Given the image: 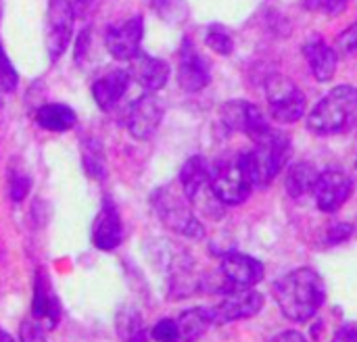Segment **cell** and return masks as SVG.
<instances>
[{
    "mask_svg": "<svg viewBox=\"0 0 357 342\" xmlns=\"http://www.w3.org/2000/svg\"><path fill=\"white\" fill-rule=\"evenodd\" d=\"M31 316L33 320H48V326L54 328L61 318V305L52 295L46 274L38 272L33 280V299H31Z\"/></svg>",
    "mask_w": 357,
    "mask_h": 342,
    "instance_id": "cell-20",
    "label": "cell"
},
{
    "mask_svg": "<svg viewBox=\"0 0 357 342\" xmlns=\"http://www.w3.org/2000/svg\"><path fill=\"white\" fill-rule=\"evenodd\" d=\"M205 44L213 52H218L222 56H228L234 50V40H232L230 31L224 25H220V23H213V25L207 27V31H205Z\"/></svg>",
    "mask_w": 357,
    "mask_h": 342,
    "instance_id": "cell-27",
    "label": "cell"
},
{
    "mask_svg": "<svg viewBox=\"0 0 357 342\" xmlns=\"http://www.w3.org/2000/svg\"><path fill=\"white\" fill-rule=\"evenodd\" d=\"M163 102L155 96V92H146L140 98H136L126 115V125L132 138L136 140H149L155 136V132L161 125L163 119Z\"/></svg>",
    "mask_w": 357,
    "mask_h": 342,
    "instance_id": "cell-10",
    "label": "cell"
},
{
    "mask_svg": "<svg viewBox=\"0 0 357 342\" xmlns=\"http://www.w3.org/2000/svg\"><path fill=\"white\" fill-rule=\"evenodd\" d=\"M209 190L222 205H230V207L243 205L251 196L253 184L249 182V178L238 161V155L222 159L211 167Z\"/></svg>",
    "mask_w": 357,
    "mask_h": 342,
    "instance_id": "cell-5",
    "label": "cell"
},
{
    "mask_svg": "<svg viewBox=\"0 0 357 342\" xmlns=\"http://www.w3.org/2000/svg\"><path fill=\"white\" fill-rule=\"evenodd\" d=\"M82 167L88 173V178L102 182L107 178V159L105 148L98 140L86 138L82 142Z\"/></svg>",
    "mask_w": 357,
    "mask_h": 342,
    "instance_id": "cell-24",
    "label": "cell"
},
{
    "mask_svg": "<svg viewBox=\"0 0 357 342\" xmlns=\"http://www.w3.org/2000/svg\"><path fill=\"white\" fill-rule=\"evenodd\" d=\"M303 54L318 81H331L335 77L339 65V52L333 46H328L324 40L312 38L310 42H305Z\"/></svg>",
    "mask_w": 357,
    "mask_h": 342,
    "instance_id": "cell-18",
    "label": "cell"
},
{
    "mask_svg": "<svg viewBox=\"0 0 357 342\" xmlns=\"http://www.w3.org/2000/svg\"><path fill=\"white\" fill-rule=\"evenodd\" d=\"M130 75L134 81H138L146 92H159L167 79H169V65L167 61L159 59V56H151L146 52H138L132 61H130Z\"/></svg>",
    "mask_w": 357,
    "mask_h": 342,
    "instance_id": "cell-16",
    "label": "cell"
},
{
    "mask_svg": "<svg viewBox=\"0 0 357 342\" xmlns=\"http://www.w3.org/2000/svg\"><path fill=\"white\" fill-rule=\"evenodd\" d=\"M19 341L48 342L46 341V332L42 330V326L38 324V320H25V322H21V328H19Z\"/></svg>",
    "mask_w": 357,
    "mask_h": 342,
    "instance_id": "cell-33",
    "label": "cell"
},
{
    "mask_svg": "<svg viewBox=\"0 0 357 342\" xmlns=\"http://www.w3.org/2000/svg\"><path fill=\"white\" fill-rule=\"evenodd\" d=\"M0 15H2V6H0Z\"/></svg>",
    "mask_w": 357,
    "mask_h": 342,
    "instance_id": "cell-39",
    "label": "cell"
},
{
    "mask_svg": "<svg viewBox=\"0 0 357 342\" xmlns=\"http://www.w3.org/2000/svg\"><path fill=\"white\" fill-rule=\"evenodd\" d=\"M36 123L48 132H69L77 123V115L69 104L48 102L36 111Z\"/></svg>",
    "mask_w": 357,
    "mask_h": 342,
    "instance_id": "cell-21",
    "label": "cell"
},
{
    "mask_svg": "<svg viewBox=\"0 0 357 342\" xmlns=\"http://www.w3.org/2000/svg\"><path fill=\"white\" fill-rule=\"evenodd\" d=\"M132 75L128 69H111L92 84V98L102 111H111L126 96Z\"/></svg>",
    "mask_w": 357,
    "mask_h": 342,
    "instance_id": "cell-17",
    "label": "cell"
},
{
    "mask_svg": "<svg viewBox=\"0 0 357 342\" xmlns=\"http://www.w3.org/2000/svg\"><path fill=\"white\" fill-rule=\"evenodd\" d=\"M0 342H15V339H13L8 332H4V330L0 328Z\"/></svg>",
    "mask_w": 357,
    "mask_h": 342,
    "instance_id": "cell-38",
    "label": "cell"
},
{
    "mask_svg": "<svg viewBox=\"0 0 357 342\" xmlns=\"http://www.w3.org/2000/svg\"><path fill=\"white\" fill-rule=\"evenodd\" d=\"M351 234H354V226H351V224H337V226L331 228V232H328V236H326V242H328V244H341V242H345Z\"/></svg>",
    "mask_w": 357,
    "mask_h": 342,
    "instance_id": "cell-34",
    "label": "cell"
},
{
    "mask_svg": "<svg viewBox=\"0 0 357 342\" xmlns=\"http://www.w3.org/2000/svg\"><path fill=\"white\" fill-rule=\"evenodd\" d=\"M75 10L71 0H48V29H46V50L50 61H59L73 36Z\"/></svg>",
    "mask_w": 357,
    "mask_h": 342,
    "instance_id": "cell-9",
    "label": "cell"
},
{
    "mask_svg": "<svg viewBox=\"0 0 357 342\" xmlns=\"http://www.w3.org/2000/svg\"><path fill=\"white\" fill-rule=\"evenodd\" d=\"M92 33V29L90 27H86V29H82L79 31V36H77V42H75V63H82L84 59H86V54H88V48H90V36Z\"/></svg>",
    "mask_w": 357,
    "mask_h": 342,
    "instance_id": "cell-35",
    "label": "cell"
},
{
    "mask_svg": "<svg viewBox=\"0 0 357 342\" xmlns=\"http://www.w3.org/2000/svg\"><path fill=\"white\" fill-rule=\"evenodd\" d=\"M333 342H357V326L356 324H345L335 332Z\"/></svg>",
    "mask_w": 357,
    "mask_h": 342,
    "instance_id": "cell-36",
    "label": "cell"
},
{
    "mask_svg": "<svg viewBox=\"0 0 357 342\" xmlns=\"http://www.w3.org/2000/svg\"><path fill=\"white\" fill-rule=\"evenodd\" d=\"M318 171L312 163H305V161H299L295 165L289 167L287 171V180H284V186H287V192L289 196L293 199H301L305 194H310L314 190V184L318 180Z\"/></svg>",
    "mask_w": 357,
    "mask_h": 342,
    "instance_id": "cell-23",
    "label": "cell"
},
{
    "mask_svg": "<svg viewBox=\"0 0 357 342\" xmlns=\"http://www.w3.org/2000/svg\"><path fill=\"white\" fill-rule=\"evenodd\" d=\"M176 324L180 332V342H195L213 326V320H211L209 307H195V309L180 313Z\"/></svg>",
    "mask_w": 357,
    "mask_h": 342,
    "instance_id": "cell-22",
    "label": "cell"
},
{
    "mask_svg": "<svg viewBox=\"0 0 357 342\" xmlns=\"http://www.w3.org/2000/svg\"><path fill=\"white\" fill-rule=\"evenodd\" d=\"M151 8L163 23L169 25H180L190 15L186 0H151Z\"/></svg>",
    "mask_w": 357,
    "mask_h": 342,
    "instance_id": "cell-26",
    "label": "cell"
},
{
    "mask_svg": "<svg viewBox=\"0 0 357 342\" xmlns=\"http://www.w3.org/2000/svg\"><path fill=\"white\" fill-rule=\"evenodd\" d=\"M31 190V176L21 169V167H13L10 173H8V194H10V201L13 203H23L27 199Z\"/></svg>",
    "mask_w": 357,
    "mask_h": 342,
    "instance_id": "cell-28",
    "label": "cell"
},
{
    "mask_svg": "<svg viewBox=\"0 0 357 342\" xmlns=\"http://www.w3.org/2000/svg\"><path fill=\"white\" fill-rule=\"evenodd\" d=\"M357 111V88L351 84H343L333 88L310 113L307 130L318 136H331L341 132L351 115Z\"/></svg>",
    "mask_w": 357,
    "mask_h": 342,
    "instance_id": "cell-3",
    "label": "cell"
},
{
    "mask_svg": "<svg viewBox=\"0 0 357 342\" xmlns=\"http://www.w3.org/2000/svg\"><path fill=\"white\" fill-rule=\"evenodd\" d=\"M351 192H354V180L345 171H339V169L322 171L312 190L316 205L322 213L339 211L349 201Z\"/></svg>",
    "mask_w": 357,
    "mask_h": 342,
    "instance_id": "cell-11",
    "label": "cell"
},
{
    "mask_svg": "<svg viewBox=\"0 0 357 342\" xmlns=\"http://www.w3.org/2000/svg\"><path fill=\"white\" fill-rule=\"evenodd\" d=\"M303 6L314 13H322L328 17H337L345 10L347 0H303Z\"/></svg>",
    "mask_w": 357,
    "mask_h": 342,
    "instance_id": "cell-30",
    "label": "cell"
},
{
    "mask_svg": "<svg viewBox=\"0 0 357 342\" xmlns=\"http://www.w3.org/2000/svg\"><path fill=\"white\" fill-rule=\"evenodd\" d=\"M17 86H19V73L0 42V90L13 92V90H17Z\"/></svg>",
    "mask_w": 357,
    "mask_h": 342,
    "instance_id": "cell-29",
    "label": "cell"
},
{
    "mask_svg": "<svg viewBox=\"0 0 357 342\" xmlns=\"http://www.w3.org/2000/svg\"><path fill=\"white\" fill-rule=\"evenodd\" d=\"M220 274H222V284H220V293L228 295L234 290H247L253 288L255 284H259L266 276L264 263L243 255V253H228L222 259L220 265Z\"/></svg>",
    "mask_w": 357,
    "mask_h": 342,
    "instance_id": "cell-8",
    "label": "cell"
},
{
    "mask_svg": "<svg viewBox=\"0 0 357 342\" xmlns=\"http://www.w3.org/2000/svg\"><path fill=\"white\" fill-rule=\"evenodd\" d=\"M266 96L272 117L280 123H295L305 115V94L287 75H270L266 81Z\"/></svg>",
    "mask_w": 357,
    "mask_h": 342,
    "instance_id": "cell-6",
    "label": "cell"
},
{
    "mask_svg": "<svg viewBox=\"0 0 357 342\" xmlns=\"http://www.w3.org/2000/svg\"><path fill=\"white\" fill-rule=\"evenodd\" d=\"M144 36V19L134 15L119 25H111L105 31V46L109 54L117 61H132L140 52V42Z\"/></svg>",
    "mask_w": 357,
    "mask_h": 342,
    "instance_id": "cell-13",
    "label": "cell"
},
{
    "mask_svg": "<svg viewBox=\"0 0 357 342\" xmlns=\"http://www.w3.org/2000/svg\"><path fill=\"white\" fill-rule=\"evenodd\" d=\"M151 205L157 217L161 219V224L169 228L172 232L192 238V240H201L205 236V228L192 213L190 201L184 194L174 192L169 186H165L153 192Z\"/></svg>",
    "mask_w": 357,
    "mask_h": 342,
    "instance_id": "cell-4",
    "label": "cell"
},
{
    "mask_svg": "<svg viewBox=\"0 0 357 342\" xmlns=\"http://www.w3.org/2000/svg\"><path fill=\"white\" fill-rule=\"evenodd\" d=\"M151 339L155 342H180V332L176 320H161L151 330Z\"/></svg>",
    "mask_w": 357,
    "mask_h": 342,
    "instance_id": "cell-31",
    "label": "cell"
},
{
    "mask_svg": "<svg viewBox=\"0 0 357 342\" xmlns=\"http://www.w3.org/2000/svg\"><path fill=\"white\" fill-rule=\"evenodd\" d=\"M274 297L287 320L295 324H305L324 305L326 286L314 270L299 267L276 282Z\"/></svg>",
    "mask_w": 357,
    "mask_h": 342,
    "instance_id": "cell-1",
    "label": "cell"
},
{
    "mask_svg": "<svg viewBox=\"0 0 357 342\" xmlns=\"http://www.w3.org/2000/svg\"><path fill=\"white\" fill-rule=\"evenodd\" d=\"M123 240V226L117 207L107 201L102 209L98 211L94 226H92V242L98 251H115Z\"/></svg>",
    "mask_w": 357,
    "mask_h": 342,
    "instance_id": "cell-15",
    "label": "cell"
},
{
    "mask_svg": "<svg viewBox=\"0 0 357 342\" xmlns=\"http://www.w3.org/2000/svg\"><path fill=\"white\" fill-rule=\"evenodd\" d=\"M272 342H310L301 332H295V330H284L280 332L276 339H272Z\"/></svg>",
    "mask_w": 357,
    "mask_h": 342,
    "instance_id": "cell-37",
    "label": "cell"
},
{
    "mask_svg": "<svg viewBox=\"0 0 357 342\" xmlns=\"http://www.w3.org/2000/svg\"><path fill=\"white\" fill-rule=\"evenodd\" d=\"M115 330H117V336L121 339V342H146L149 339L142 318L134 307H123L117 313Z\"/></svg>",
    "mask_w": 357,
    "mask_h": 342,
    "instance_id": "cell-25",
    "label": "cell"
},
{
    "mask_svg": "<svg viewBox=\"0 0 357 342\" xmlns=\"http://www.w3.org/2000/svg\"><path fill=\"white\" fill-rule=\"evenodd\" d=\"M261 309H264V297L247 288V290L228 293L218 305L209 307V313H211L213 326H222V324H230L238 320H249L257 316Z\"/></svg>",
    "mask_w": 357,
    "mask_h": 342,
    "instance_id": "cell-12",
    "label": "cell"
},
{
    "mask_svg": "<svg viewBox=\"0 0 357 342\" xmlns=\"http://www.w3.org/2000/svg\"><path fill=\"white\" fill-rule=\"evenodd\" d=\"M211 81V69L207 59L195 48L190 40L182 42L180 65H178V84L184 92H201Z\"/></svg>",
    "mask_w": 357,
    "mask_h": 342,
    "instance_id": "cell-14",
    "label": "cell"
},
{
    "mask_svg": "<svg viewBox=\"0 0 357 342\" xmlns=\"http://www.w3.org/2000/svg\"><path fill=\"white\" fill-rule=\"evenodd\" d=\"M337 48L341 54L345 56H354L357 54V21L354 25H349L347 29H343L337 38Z\"/></svg>",
    "mask_w": 357,
    "mask_h": 342,
    "instance_id": "cell-32",
    "label": "cell"
},
{
    "mask_svg": "<svg viewBox=\"0 0 357 342\" xmlns=\"http://www.w3.org/2000/svg\"><path fill=\"white\" fill-rule=\"evenodd\" d=\"M222 121L228 130L232 132H243L247 134L253 142L264 140L274 127L268 123L266 115L261 109L249 100H228L220 109Z\"/></svg>",
    "mask_w": 357,
    "mask_h": 342,
    "instance_id": "cell-7",
    "label": "cell"
},
{
    "mask_svg": "<svg viewBox=\"0 0 357 342\" xmlns=\"http://www.w3.org/2000/svg\"><path fill=\"white\" fill-rule=\"evenodd\" d=\"M209 180H211V167L203 157L195 155L182 165L180 188H182V194L190 201V205L199 199V194L205 188H209Z\"/></svg>",
    "mask_w": 357,
    "mask_h": 342,
    "instance_id": "cell-19",
    "label": "cell"
},
{
    "mask_svg": "<svg viewBox=\"0 0 357 342\" xmlns=\"http://www.w3.org/2000/svg\"><path fill=\"white\" fill-rule=\"evenodd\" d=\"M291 153V140L284 132L272 130L264 140L255 142L253 150L241 153L238 161L249 178V182L259 188H268L280 169L287 165Z\"/></svg>",
    "mask_w": 357,
    "mask_h": 342,
    "instance_id": "cell-2",
    "label": "cell"
}]
</instances>
